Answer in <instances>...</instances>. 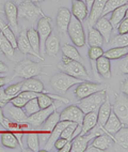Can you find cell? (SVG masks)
<instances>
[{
	"label": "cell",
	"mask_w": 128,
	"mask_h": 152,
	"mask_svg": "<svg viewBox=\"0 0 128 152\" xmlns=\"http://www.w3.org/2000/svg\"><path fill=\"white\" fill-rule=\"evenodd\" d=\"M58 68L62 72L71 76H74L76 78H80L82 80H90V76L88 74L87 70L83 66L82 62H79V61L72 60L65 56H63L61 62L58 64Z\"/></svg>",
	"instance_id": "cell-1"
},
{
	"label": "cell",
	"mask_w": 128,
	"mask_h": 152,
	"mask_svg": "<svg viewBox=\"0 0 128 152\" xmlns=\"http://www.w3.org/2000/svg\"><path fill=\"white\" fill-rule=\"evenodd\" d=\"M42 73V66L38 63L33 62L32 60L25 59L24 61L19 62L14 69V74L12 78L22 77V78H31L35 77Z\"/></svg>",
	"instance_id": "cell-2"
},
{
	"label": "cell",
	"mask_w": 128,
	"mask_h": 152,
	"mask_svg": "<svg viewBox=\"0 0 128 152\" xmlns=\"http://www.w3.org/2000/svg\"><path fill=\"white\" fill-rule=\"evenodd\" d=\"M81 82H83L82 79L76 78V77L68 75L64 72H61V73H57L56 75L52 76L50 84H51V87L57 90L58 92L65 93L71 87L80 84Z\"/></svg>",
	"instance_id": "cell-3"
},
{
	"label": "cell",
	"mask_w": 128,
	"mask_h": 152,
	"mask_svg": "<svg viewBox=\"0 0 128 152\" xmlns=\"http://www.w3.org/2000/svg\"><path fill=\"white\" fill-rule=\"evenodd\" d=\"M105 99H106V89L99 90L89 96L81 99L78 103V107L83 111V114L91 113V111H97Z\"/></svg>",
	"instance_id": "cell-4"
},
{
	"label": "cell",
	"mask_w": 128,
	"mask_h": 152,
	"mask_svg": "<svg viewBox=\"0 0 128 152\" xmlns=\"http://www.w3.org/2000/svg\"><path fill=\"white\" fill-rule=\"evenodd\" d=\"M17 12H18V17L26 18L31 24H34L40 16H45L42 9L36 6L34 2H32L31 0H27L20 3L17 7Z\"/></svg>",
	"instance_id": "cell-5"
},
{
	"label": "cell",
	"mask_w": 128,
	"mask_h": 152,
	"mask_svg": "<svg viewBox=\"0 0 128 152\" xmlns=\"http://www.w3.org/2000/svg\"><path fill=\"white\" fill-rule=\"evenodd\" d=\"M66 32L68 33L69 39L72 40V42H73L75 46L83 47L85 45V34L83 27H82V24L80 20H78L73 15L71 17Z\"/></svg>",
	"instance_id": "cell-6"
},
{
	"label": "cell",
	"mask_w": 128,
	"mask_h": 152,
	"mask_svg": "<svg viewBox=\"0 0 128 152\" xmlns=\"http://www.w3.org/2000/svg\"><path fill=\"white\" fill-rule=\"evenodd\" d=\"M60 105H61V102L60 103H54L52 105L48 106L46 108L40 109L38 111L34 113V114L28 116L26 122L29 125H31V126H33V128H38V126H41L43 124L44 121L47 119V117H48L49 115L51 114V113H54L55 110H57V108Z\"/></svg>",
	"instance_id": "cell-7"
},
{
	"label": "cell",
	"mask_w": 128,
	"mask_h": 152,
	"mask_svg": "<svg viewBox=\"0 0 128 152\" xmlns=\"http://www.w3.org/2000/svg\"><path fill=\"white\" fill-rule=\"evenodd\" d=\"M113 113L115 114L119 120L123 125L127 126L128 124V99L127 94L122 93L121 95H117L115 103L113 105Z\"/></svg>",
	"instance_id": "cell-8"
},
{
	"label": "cell",
	"mask_w": 128,
	"mask_h": 152,
	"mask_svg": "<svg viewBox=\"0 0 128 152\" xmlns=\"http://www.w3.org/2000/svg\"><path fill=\"white\" fill-rule=\"evenodd\" d=\"M104 89H107V86L104 84H99V83L96 84V83H91L89 80H83L80 84H78V87L75 89V95L79 100H81L85 96H89L99 90Z\"/></svg>",
	"instance_id": "cell-9"
},
{
	"label": "cell",
	"mask_w": 128,
	"mask_h": 152,
	"mask_svg": "<svg viewBox=\"0 0 128 152\" xmlns=\"http://www.w3.org/2000/svg\"><path fill=\"white\" fill-rule=\"evenodd\" d=\"M36 31H38V37H40V48H41L40 53L45 54V52H44V43L46 41V39L48 38V35L52 32L50 18L47 16H43L42 18L38 19Z\"/></svg>",
	"instance_id": "cell-10"
},
{
	"label": "cell",
	"mask_w": 128,
	"mask_h": 152,
	"mask_svg": "<svg viewBox=\"0 0 128 152\" xmlns=\"http://www.w3.org/2000/svg\"><path fill=\"white\" fill-rule=\"evenodd\" d=\"M83 111L76 105H72L63 109L60 113V121H73L81 125L83 119Z\"/></svg>",
	"instance_id": "cell-11"
},
{
	"label": "cell",
	"mask_w": 128,
	"mask_h": 152,
	"mask_svg": "<svg viewBox=\"0 0 128 152\" xmlns=\"http://www.w3.org/2000/svg\"><path fill=\"white\" fill-rule=\"evenodd\" d=\"M3 13L6 14L10 28L14 30V32H17L18 31V12H17L16 4L12 1H7L4 3Z\"/></svg>",
	"instance_id": "cell-12"
},
{
	"label": "cell",
	"mask_w": 128,
	"mask_h": 152,
	"mask_svg": "<svg viewBox=\"0 0 128 152\" xmlns=\"http://www.w3.org/2000/svg\"><path fill=\"white\" fill-rule=\"evenodd\" d=\"M16 43H17V48L20 50V53H22L24 55H33L34 57L38 58L41 61H44V58L42 57L41 55L38 54V53L34 50V49L31 47L30 43L28 41L27 34H26V31H22V33L18 35V38H16Z\"/></svg>",
	"instance_id": "cell-13"
},
{
	"label": "cell",
	"mask_w": 128,
	"mask_h": 152,
	"mask_svg": "<svg viewBox=\"0 0 128 152\" xmlns=\"http://www.w3.org/2000/svg\"><path fill=\"white\" fill-rule=\"evenodd\" d=\"M106 1L107 0H94L92 7H91L90 12H89V15L87 17L89 28L94 27V25L97 22V19L99 17H101V13H103V10H104Z\"/></svg>",
	"instance_id": "cell-14"
},
{
	"label": "cell",
	"mask_w": 128,
	"mask_h": 152,
	"mask_svg": "<svg viewBox=\"0 0 128 152\" xmlns=\"http://www.w3.org/2000/svg\"><path fill=\"white\" fill-rule=\"evenodd\" d=\"M59 121H60V114L56 110L49 115L47 119L44 121L43 126H42V139L44 141H46V139H48L49 134L51 133V131L55 129V126Z\"/></svg>",
	"instance_id": "cell-15"
},
{
	"label": "cell",
	"mask_w": 128,
	"mask_h": 152,
	"mask_svg": "<svg viewBox=\"0 0 128 152\" xmlns=\"http://www.w3.org/2000/svg\"><path fill=\"white\" fill-rule=\"evenodd\" d=\"M95 29H97V31L101 34L103 39H104V42H106L108 44V42L110 41V35L113 28H112L111 24H110L109 19H107L106 17L101 16L97 19V22L94 25Z\"/></svg>",
	"instance_id": "cell-16"
},
{
	"label": "cell",
	"mask_w": 128,
	"mask_h": 152,
	"mask_svg": "<svg viewBox=\"0 0 128 152\" xmlns=\"http://www.w3.org/2000/svg\"><path fill=\"white\" fill-rule=\"evenodd\" d=\"M69 122H71V121H59V122L57 123L55 129L51 131V133L49 134V137H48V139H47L46 145H45V150H46V151H50V150L54 148L55 141L60 137L62 131L65 129V126H67V125L69 124Z\"/></svg>",
	"instance_id": "cell-17"
},
{
	"label": "cell",
	"mask_w": 128,
	"mask_h": 152,
	"mask_svg": "<svg viewBox=\"0 0 128 152\" xmlns=\"http://www.w3.org/2000/svg\"><path fill=\"white\" fill-rule=\"evenodd\" d=\"M60 49V43H59V39L56 37L55 33H50L46 41L44 43V52L50 57H57L58 53Z\"/></svg>",
	"instance_id": "cell-18"
},
{
	"label": "cell",
	"mask_w": 128,
	"mask_h": 152,
	"mask_svg": "<svg viewBox=\"0 0 128 152\" xmlns=\"http://www.w3.org/2000/svg\"><path fill=\"white\" fill-rule=\"evenodd\" d=\"M72 12L66 8H61L57 15V27L61 33H65L67 31L68 24L71 20Z\"/></svg>",
	"instance_id": "cell-19"
},
{
	"label": "cell",
	"mask_w": 128,
	"mask_h": 152,
	"mask_svg": "<svg viewBox=\"0 0 128 152\" xmlns=\"http://www.w3.org/2000/svg\"><path fill=\"white\" fill-rule=\"evenodd\" d=\"M96 124H97V111H91V113L85 114L83 119H82L81 129H80V132L78 135H85V134H87Z\"/></svg>",
	"instance_id": "cell-20"
},
{
	"label": "cell",
	"mask_w": 128,
	"mask_h": 152,
	"mask_svg": "<svg viewBox=\"0 0 128 152\" xmlns=\"http://www.w3.org/2000/svg\"><path fill=\"white\" fill-rule=\"evenodd\" d=\"M112 110L111 104H110V100L108 98V95H106V99L101 105V107L97 110V123L101 128H104L105 123H106L107 119L109 118V115Z\"/></svg>",
	"instance_id": "cell-21"
},
{
	"label": "cell",
	"mask_w": 128,
	"mask_h": 152,
	"mask_svg": "<svg viewBox=\"0 0 128 152\" xmlns=\"http://www.w3.org/2000/svg\"><path fill=\"white\" fill-rule=\"evenodd\" d=\"M32 91V92H38V93H46V90L44 87V84L38 78L31 77V78H27L24 80L22 84V91Z\"/></svg>",
	"instance_id": "cell-22"
},
{
	"label": "cell",
	"mask_w": 128,
	"mask_h": 152,
	"mask_svg": "<svg viewBox=\"0 0 128 152\" xmlns=\"http://www.w3.org/2000/svg\"><path fill=\"white\" fill-rule=\"evenodd\" d=\"M96 62V72L103 77V78H111V66H110V60L103 55L95 61Z\"/></svg>",
	"instance_id": "cell-23"
},
{
	"label": "cell",
	"mask_w": 128,
	"mask_h": 152,
	"mask_svg": "<svg viewBox=\"0 0 128 152\" xmlns=\"http://www.w3.org/2000/svg\"><path fill=\"white\" fill-rule=\"evenodd\" d=\"M72 15L76 17L78 20L83 22L89 15L87 6H85V1H80V0H73V7H72Z\"/></svg>",
	"instance_id": "cell-24"
},
{
	"label": "cell",
	"mask_w": 128,
	"mask_h": 152,
	"mask_svg": "<svg viewBox=\"0 0 128 152\" xmlns=\"http://www.w3.org/2000/svg\"><path fill=\"white\" fill-rule=\"evenodd\" d=\"M122 126H124V125L121 123L119 118H117L114 113L111 110V113H110V115H109V118L107 119L103 130H104L107 134H109V135L111 136L112 134H114L115 132H117V131L120 130Z\"/></svg>",
	"instance_id": "cell-25"
},
{
	"label": "cell",
	"mask_w": 128,
	"mask_h": 152,
	"mask_svg": "<svg viewBox=\"0 0 128 152\" xmlns=\"http://www.w3.org/2000/svg\"><path fill=\"white\" fill-rule=\"evenodd\" d=\"M112 145H113V139L109 134H101L94 137V140L91 146L95 147L101 151H106L110 147H112Z\"/></svg>",
	"instance_id": "cell-26"
},
{
	"label": "cell",
	"mask_w": 128,
	"mask_h": 152,
	"mask_svg": "<svg viewBox=\"0 0 128 152\" xmlns=\"http://www.w3.org/2000/svg\"><path fill=\"white\" fill-rule=\"evenodd\" d=\"M1 144L3 145V147H7L9 149H18L19 147L22 149L15 133L12 132H4L1 134Z\"/></svg>",
	"instance_id": "cell-27"
},
{
	"label": "cell",
	"mask_w": 128,
	"mask_h": 152,
	"mask_svg": "<svg viewBox=\"0 0 128 152\" xmlns=\"http://www.w3.org/2000/svg\"><path fill=\"white\" fill-rule=\"evenodd\" d=\"M127 9H128V3H126V4L115 9V10H113V11L111 12L112 14L109 19V22L113 29H115V28L117 27V25L120 24L121 20L125 17V15L127 14Z\"/></svg>",
	"instance_id": "cell-28"
},
{
	"label": "cell",
	"mask_w": 128,
	"mask_h": 152,
	"mask_svg": "<svg viewBox=\"0 0 128 152\" xmlns=\"http://www.w3.org/2000/svg\"><path fill=\"white\" fill-rule=\"evenodd\" d=\"M112 139L113 141H115L120 147H122L123 149L127 151V147H128V129L127 126H122L120 130L115 132L114 136H112Z\"/></svg>",
	"instance_id": "cell-29"
},
{
	"label": "cell",
	"mask_w": 128,
	"mask_h": 152,
	"mask_svg": "<svg viewBox=\"0 0 128 152\" xmlns=\"http://www.w3.org/2000/svg\"><path fill=\"white\" fill-rule=\"evenodd\" d=\"M128 55V46L124 47H113L109 50L104 52V56L109 60H116L121 59L123 57H127Z\"/></svg>",
	"instance_id": "cell-30"
},
{
	"label": "cell",
	"mask_w": 128,
	"mask_h": 152,
	"mask_svg": "<svg viewBox=\"0 0 128 152\" xmlns=\"http://www.w3.org/2000/svg\"><path fill=\"white\" fill-rule=\"evenodd\" d=\"M88 44L89 46H99L101 47L104 44V39L101 34L97 31V29L93 27L89 28V33H88Z\"/></svg>",
	"instance_id": "cell-31"
},
{
	"label": "cell",
	"mask_w": 128,
	"mask_h": 152,
	"mask_svg": "<svg viewBox=\"0 0 128 152\" xmlns=\"http://www.w3.org/2000/svg\"><path fill=\"white\" fill-rule=\"evenodd\" d=\"M8 113L10 115V117L13 120H15L18 123H26L27 121V115L25 114V111L20 107H16L11 104L10 107H8Z\"/></svg>",
	"instance_id": "cell-32"
},
{
	"label": "cell",
	"mask_w": 128,
	"mask_h": 152,
	"mask_svg": "<svg viewBox=\"0 0 128 152\" xmlns=\"http://www.w3.org/2000/svg\"><path fill=\"white\" fill-rule=\"evenodd\" d=\"M0 52L3 53L9 59H14V48L8 39L0 32Z\"/></svg>",
	"instance_id": "cell-33"
},
{
	"label": "cell",
	"mask_w": 128,
	"mask_h": 152,
	"mask_svg": "<svg viewBox=\"0 0 128 152\" xmlns=\"http://www.w3.org/2000/svg\"><path fill=\"white\" fill-rule=\"evenodd\" d=\"M61 50H62L63 56L69 58L72 60H76V61H79L82 62V58L80 56L79 52L77 50V48L71 44H64L62 47H61Z\"/></svg>",
	"instance_id": "cell-34"
},
{
	"label": "cell",
	"mask_w": 128,
	"mask_h": 152,
	"mask_svg": "<svg viewBox=\"0 0 128 152\" xmlns=\"http://www.w3.org/2000/svg\"><path fill=\"white\" fill-rule=\"evenodd\" d=\"M0 31L2 33L7 39H8L10 43L12 44L13 48H17V43H16V37H15V33L13 32V30L10 28V26L7 24H4L2 19L0 18Z\"/></svg>",
	"instance_id": "cell-35"
},
{
	"label": "cell",
	"mask_w": 128,
	"mask_h": 152,
	"mask_svg": "<svg viewBox=\"0 0 128 152\" xmlns=\"http://www.w3.org/2000/svg\"><path fill=\"white\" fill-rule=\"evenodd\" d=\"M26 34H27V39L28 41H29V43H30L31 47L38 54H40V52H41V48H40V37H38V33L36 31V29L30 28L29 30L26 31Z\"/></svg>",
	"instance_id": "cell-36"
},
{
	"label": "cell",
	"mask_w": 128,
	"mask_h": 152,
	"mask_svg": "<svg viewBox=\"0 0 128 152\" xmlns=\"http://www.w3.org/2000/svg\"><path fill=\"white\" fill-rule=\"evenodd\" d=\"M126 3H127V0H107L106 3H105L104 10H103V13H101V16H105L108 13H111L113 10L124 6Z\"/></svg>",
	"instance_id": "cell-37"
},
{
	"label": "cell",
	"mask_w": 128,
	"mask_h": 152,
	"mask_svg": "<svg viewBox=\"0 0 128 152\" xmlns=\"http://www.w3.org/2000/svg\"><path fill=\"white\" fill-rule=\"evenodd\" d=\"M27 145L29 149L34 152L40 150V135L35 132H31L27 135Z\"/></svg>",
	"instance_id": "cell-38"
},
{
	"label": "cell",
	"mask_w": 128,
	"mask_h": 152,
	"mask_svg": "<svg viewBox=\"0 0 128 152\" xmlns=\"http://www.w3.org/2000/svg\"><path fill=\"white\" fill-rule=\"evenodd\" d=\"M108 45H109L111 48H113V47L128 46V35H127V33H125V34L116 35V37H115L111 42H108Z\"/></svg>",
	"instance_id": "cell-39"
},
{
	"label": "cell",
	"mask_w": 128,
	"mask_h": 152,
	"mask_svg": "<svg viewBox=\"0 0 128 152\" xmlns=\"http://www.w3.org/2000/svg\"><path fill=\"white\" fill-rule=\"evenodd\" d=\"M22 109H24L25 114L27 115V117H28V116H30V115L38 111L41 108H40V106H38L36 98H34V99H31V100L28 101L27 103L25 104L24 107H22Z\"/></svg>",
	"instance_id": "cell-40"
},
{
	"label": "cell",
	"mask_w": 128,
	"mask_h": 152,
	"mask_svg": "<svg viewBox=\"0 0 128 152\" xmlns=\"http://www.w3.org/2000/svg\"><path fill=\"white\" fill-rule=\"evenodd\" d=\"M38 106H40V108L43 109V108H46L48 106L52 105L54 104V99H51L49 96V93H38Z\"/></svg>",
	"instance_id": "cell-41"
},
{
	"label": "cell",
	"mask_w": 128,
	"mask_h": 152,
	"mask_svg": "<svg viewBox=\"0 0 128 152\" xmlns=\"http://www.w3.org/2000/svg\"><path fill=\"white\" fill-rule=\"evenodd\" d=\"M78 123L77 122H73V121H71L69 122V124L67 125V126H65V129L62 131V133H61L60 137H63V138L67 139V140H72V136H73V133L75 132V130L77 129V126H78Z\"/></svg>",
	"instance_id": "cell-42"
},
{
	"label": "cell",
	"mask_w": 128,
	"mask_h": 152,
	"mask_svg": "<svg viewBox=\"0 0 128 152\" xmlns=\"http://www.w3.org/2000/svg\"><path fill=\"white\" fill-rule=\"evenodd\" d=\"M22 83H17V84H13V85H10L8 87L4 89V92L10 96V98H14V96H16L20 91H22Z\"/></svg>",
	"instance_id": "cell-43"
},
{
	"label": "cell",
	"mask_w": 128,
	"mask_h": 152,
	"mask_svg": "<svg viewBox=\"0 0 128 152\" xmlns=\"http://www.w3.org/2000/svg\"><path fill=\"white\" fill-rule=\"evenodd\" d=\"M104 55V50L99 46H91L89 48V58L92 62H95L98 58Z\"/></svg>",
	"instance_id": "cell-44"
},
{
	"label": "cell",
	"mask_w": 128,
	"mask_h": 152,
	"mask_svg": "<svg viewBox=\"0 0 128 152\" xmlns=\"http://www.w3.org/2000/svg\"><path fill=\"white\" fill-rule=\"evenodd\" d=\"M117 31H119V34H125L128 32V18H127V14L125 15V17L120 22V24L117 25Z\"/></svg>",
	"instance_id": "cell-45"
},
{
	"label": "cell",
	"mask_w": 128,
	"mask_h": 152,
	"mask_svg": "<svg viewBox=\"0 0 128 152\" xmlns=\"http://www.w3.org/2000/svg\"><path fill=\"white\" fill-rule=\"evenodd\" d=\"M9 102H10L12 105L16 106V107H20V108H22V107L25 106V104L27 103L28 101L26 100V99L22 98V96H19V95H16V96L12 98L11 100L9 101Z\"/></svg>",
	"instance_id": "cell-46"
},
{
	"label": "cell",
	"mask_w": 128,
	"mask_h": 152,
	"mask_svg": "<svg viewBox=\"0 0 128 152\" xmlns=\"http://www.w3.org/2000/svg\"><path fill=\"white\" fill-rule=\"evenodd\" d=\"M17 95L19 96H22V98L26 99L27 101L31 100V99H34V98H38V92H32V91H27V90H25V91H20Z\"/></svg>",
	"instance_id": "cell-47"
},
{
	"label": "cell",
	"mask_w": 128,
	"mask_h": 152,
	"mask_svg": "<svg viewBox=\"0 0 128 152\" xmlns=\"http://www.w3.org/2000/svg\"><path fill=\"white\" fill-rule=\"evenodd\" d=\"M10 100H11V98L4 92V89H2V87H1L0 88V106L3 107Z\"/></svg>",
	"instance_id": "cell-48"
},
{
	"label": "cell",
	"mask_w": 128,
	"mask_h": 152,
	"mask_svg": "<svg viewBox=\"0 0 128 152\" xmlns=\"http://www.w3.org/2000/svg\"><path fill=\"white\" fill-rule=\"evenodd\" d=\"M0 124L2 125V126H4L6 129H9L11 126V122H10L7 118H4V116H3V111H2V107H1V106H0Z\"/></svg>",
	"instance_id": "cell-49"
},
{
	"label": "cell",
	"mask_w": 128,
	"mask_h": 152,
	"mask_svg": "<svg viewBox=\"0 0 128 152\" xmlns=\"http://www.w3.org/2000/svg\"><path fill=\"white\" fill-rule=\"evenodd\" d=\"M67 142V139L63 138V137H59L57 140L55 141V145H54V148H56L57 150H60L64 145Z\"/></svg>",
	"instance_id": "cell-50"
},
{
	"label": "cell",
	"mask_w": 128,
	"mask_h": 152,
	"mask_svg": "<svg viewBox=\"0 0 128 152\" xmlns=\"http://www.w3.org/2000/svg\"><path fill=\"white\" fill-rule=\"evenodd\" d=\"M71 146H72L71 140H67V142H66V144L64 145V146H63L59 151L60 152H71Z\"/></svg>",
	"instance_id": "cell-51"
},
{
	"label": "cell",
	"mask_w": 128,
	"mask_h": 152,
	"mask_svg": "<svg viewBox=\"0 0 128 152\" xmlns=\"http://www.w3.org/2000/svg\"><path fill=\"white\" fill-rule=\"evenodd\" d=\"M127 65H128V60L127 58H125V60H124V62L121 64V71H122L124 74H127L128 73V68H127Z\"/></svg>",
	"instance_id": "cell-52"
},
{
	"label": "cell",
	"mask_w": 128,
	"mask_h": 152,
	"mask_svg": "<svg viewBox=\"0 0 128 152\" xmlns=\"http://www.w3.org/2000/svg\"><path fill=\"white\" fill-rule=\"evenodd\" d=\"M8 71H9L8 65L0 60V73H8Z\"/></svg>",
	"instance_id": "cell-53"
},
{
	"label": "cell",
	"mask_w": 128,
	"mask_h": 152,
	"mask_svg": "<svg viewBox=\"0 0 128 152\" xmlns=\"http://www.w3.org/2000/svg\"><path fill=\"white\" fill-rule=\"evenodd\" d=\"M122 92L125 93V94H127V92H128V80L127 79H125L124 83L122 84Z\"/></svg>",
	"instance_id": "cell-54"
},
{
	"label": "cell",
	"mask_w": 128,
	"mask_h": 152,
	"mask_svg": "<svg viewBox=\"0 0 128 152\" xmlns=\"http://www.w3.org/2000/svg\"><path fill=\"white\" fill-rule=\"evenodd\" d=\"M10 79H12V78H4V77H2V76H0V88L3 87Z\"/></svg>",
	"instance_id": "cell-55"
},
{
	"label": "cell",
	"mask_w": 128,
	"mask_h": 152,
	"mask_svg": "<svg viewBox=\"0 0 128 152\" xmlns=\"http://www.w3.org/2000/svg\"><path fill=\"white\" fill-rule=\"evenodd\" d=\"M93 2H94V0H85V6H87V9H88V11L89 12H90L91 7H92Z\"/></svg>",
	"instance_id": "cell-56"
},
{
	"label": "cell",
	"mask_w": 128,
	"mask_h": 152,
	"mask_svg": "<svg viewBox=\"0 0 128 152\" xmlns=\"http://www.w3.org/2000/svg\"><path fill=\"white\" fill-rule=\"evenodd\" d=\"M32 2H42V1H44V0H31Z\"/></svg>",
	"instance_id": "cell-57"
},
{
	"label": "cell",
	"mask_w": 128,
	"mask_h": 152,
	"mask_svg": "<svg viewBox=\"0 0 128 152\" xmlns=\"http://www.w3.org/2000/svg\"><path fill=\"white\" fill-rule=\"evenodd\" d=\"M0 13H3V11H2V10H0Z\"/></svg>",
	"instance_id": "cell-58"
},
{
	"label": "cell",
	"mask_w": 128,
	"mask_h": 152,
	"mask_svg": "<svg viewBox=\"0 0 128 152\" xmlns=\"http://www.w3.org/2000/svg\"><path fill=\"white\" fill-rule=\"evenodd\" d=\"M54 1H56V2H58V1H59V0H54Z\"/></svg>",
	"instance_id": "cell-59"
},
{
	"label": "cell",
	"mask_w": 128,
	"mask_h": 152,
	"mask_svg": "<svg viewBox=\"0 0 128 152\" xmlns=\"http://www.w3.org/2000/svg\"><path fill=\"white\" fill-rule=\"evenodd\" d=\"M80 1H85V0H80Z\"/></svg>",
	"instance_id": "cell-60"
},
{
	"label": "cell",
	"mask_w": 128,
	"mask_h": 152,
	"mask_svg": "<svg viewBox=\"0 0 128 152\" xmlns=\"http://www.w3.org/2000/svg\"><path fill=\"white\" fill-rule=\"evenodd\" d=\"M0 54H2V53H1V52H0Z\"/></svg>",
	"instance_id": "cell-61"
}]
</instances>
